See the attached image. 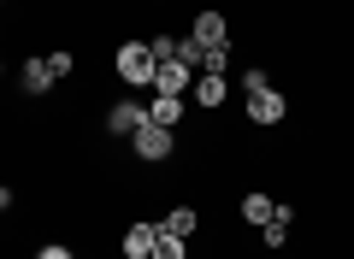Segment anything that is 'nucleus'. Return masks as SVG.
Listing matches in <instances>:
<instances>
[{
	"label": "nucleus",
	"mask_w": 354,
	"mask_h": 259,
	"mask_svg": "<svg viewBox=\"0 0 354 259\" xmlns=\"http://www.w3.org/2000/svg\"><path fill=\"white\" fill-rule=\"evenodd\" d=\"M153 71H160V59L148 53V41H124L118 48V77L130 88H153Z\"/></svg>",
	"instance_id": "1"
},
{
	"label": "nucleus",
	"mask_w": 354,
	"mask_h": 259,
	"mask_svg": "<svg viewBox=\"0 0 354 259\" xmlns=\"http://www.w3.org/2000/svg\"><path fill=\"white\" fill-rule=\"evenodd\" d=\"M283 112H290V100H283L278 88H254V95H248V118L260 124V130H272V124H283Z\"/></svg>",
	"instance_id": "2"
},
{
	"label": "nucleus",
	"mask_w": 354,
	"mask_h": 259,
	"mask_svg": "<svg viewBox=\"0 0 354 259\" xmlns=\"http://www.w3.org/2000/svg\"><path fill=\"white\" fill-rule=\"evenodd\" d=\"M130 148H136V160H165V153H171V130H160V124H142L136 136H130Z\"/></svg>",
	"instance_id": "3"
},
{
	"label": "nucleus",
	"mask_w": 354,
	"mask_h": 259,
	"mask_svg": "<svg viewBox=\"0 0 354 259\" xmlns=\"http://www.w3.org/2000/svg\"><path fill=\"white\" fill-rule=\"evenodd\" d=\"M142 124H148V106H142V100H118V106L106 112V130H113V136H136Z\"/></svg>",
	"instance_id": "4"
},
{
	"label": "nucleus",
	"mask_w": 354,
	"mask_h": 259,
	"mask_svg": "<svg viewBox=\"0 0 354 259\" xmlns=\"http://www.w3.org/2000/svg\"><path fill=\"white\" fill-rule=\"evenodd\" d=\"M189 83H195V71H189V65H177V59H165L160 71H153V95H177V100H183Z\"/></svg>",
	"instance_id": "5"
},
{
	"label": "nucleus",
	"mask_w": 354,
	"mask_h": 259,
	"mask_svg": "<svg viewBox=\"0 0 354 259\" xmlns=\"http://www.w3.org/2000/svg\"><path fill=\"white\" fill-rule=\"evenodd\" d=\"M201 48H230V30H225V12H201L195 18V30H189Z\"/></svg>",
	"instance_id": "6"
},
{
	"label": "nucleus",
	"mask_w": 354,
	"mask_h": 259,
	"mask_svg": "<svg viewBox=\"0 0 354 259\" xmlns=\"http://www.w3.org/2000/svg\"><path fill=\"white\" fill-rule=\"evenodd\" d=\"M153 242H160V224H130L124 230V259H153Z\"/></svg>",
	"instance_id": "7"
},
{
	"label": "nucleus",
	"mask_w": 354,
	"mask_h": 259,
	"mask_svg": "<svg viewBox=\"0 0 354 259\" xmlns=\"http://www.w3.org/2000/svg\"><path fill=\"white\" fill-rule=\"evenodd\" d=\"M148 124H160V130H177V124H183V100L177 95H160L148 106Z\"/></svg>",
	"instance_id": "8"
},
{
	"label": "nucleus",
	"mask_w": 354,
	"mask_h": 259,
	"mask_svg": "<svg viewBox=\"0 0 354 259\" xmlns=\"http://www.w3.org/2000/svg\"><path fill=\"white\" fill-rule=\"evenodd\" d=\"M195 106H225V77L195 71Z\"/></svg>",
	"instance_id": "9"
},
{
	"label": "nucleus",
	"mask_w": 354,
	"mask_h": 259,
	"mask_svg": "<svg viewBox=\"0 0 354 259\" xmlns=\"http://www.w3.org/2000/svg\"><path fill=\"white\" fill-rule=\"evenodd\" d=\"M160 236H177V242H189V236H195V207H177V212H165Z\"/></svg>",
	"instance_id": "10"
},
{
	"label": "nucleus",
	"mask_w": 354,
	"mask_h": 259,
	"mask_svg": "<svg viewBox=\"0 0 354 259\" xmlns=\"http://www.w3.org/2000/svg\"><path fill=\"white\" fill-rule=\"evenodd\" d=\"M53 83H59V77H53L48 59H30V65H24V88H30V95H48Z\"/></svg>",
	"instance_id": "11"
},
{
	"label": "nucleus",
	"mask_w": 354,
	"mask_h": 259,
	"mask_svg": "<svg viewBox=\"0 0 354 259\" xmlns=\"http://www.w3.org/2000/svg\"><path fill=\"white\" fill-rule=\"evenodd\" d=\"M201 59H207V48L195 36H177V65H189V71H201Z\"/></svg>",
	"instance_id": "12"
},
{
	"label": "nucleus",
	"mask_w": 354,
	"mask_h": 259,
	"mask_svg": "<svg viewBox=\"0 0 354 259\" xmlns=\"http://www.w3.org/2000/svg\"><path fill=\"white\" fill-rule=\"evenodd\" d=\"M272 212H278V207H272L266 195H248V200H242V218H248V224H272Z\"/></svg>",
	"instance_id": "13"
},
{
	"label": "nucleus",
	"mask_w": 354,
	"mask_h": 259,
	"mask_svg": "<svg viewBox=\"0 0 354 259\" xmlns=\"http://www.w3.org/2000/svg\"><path fill=\"white\" fill-rule=\"evenodd\" d=\"M153 259H189V253H183L177 236H160V242H153Z\"/></svg>",
	"instance_id": "14"
},
{
	"label": "nucleus",
	"mask_w": 354,
	"mask_h": 259,
	"mask_svg": "<svg viewBox=\"0 0 354 259\" xmlns=\"http://www.w3.org/2000/svg\"><path fill=\"white\" fill-rule=\"evenodd\" d=\"M148 53L165 65V59H177V41H171V36H153V41H148Z\"/></svg>",
	"instance_id": "15"
},
{
	"label": "nucleus",
	"mask_w": 354,
	"mask_h": 259,
	"mask_svg": "<svg viewBox=\"0 0 354 259\" xmlns=\"http://www.w3.org/2000/svg\"><path fill=\"white\" fill-rule=\"evenodd\" d=\"M260 236H266V247H283V218L272 212V224H260Z\"/></svg>",
	"instance_id": "16"
},
{
	"label": "nucleus",
	"mask_w": 354,
	"mask_h": 259,
	"mask_svg": "<svg viewBox=\"0 0 354 259\" xmlns=\"http://www.w3.org/2000/svg\"><path fill=\"white\" fill-rule=\"evenodd\" d=\"M36 259H77V253H71V247H41Z\"/></svg>",
	"instance_id": "17"
},
{
	"label": "nucleus",
	"mask_w": 354,
	"mask_h": 259,
	"mask_svg": "<svg viewBox=\"0 0 354 259\" xmlns=\"http://www.w3.org/2000/svg\"><path fill=\"white\" fill-rule=\"evenodd\" d=\"M0 71H6V65H0Z\"/></svg>",
	"instance_id": "18"
}]
</instances>
